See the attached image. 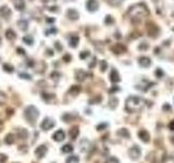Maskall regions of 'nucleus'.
<instances>
[{"label": "nucleus", "instance_id": "1", "mask_svg": "<svg viewBox=\"0 0 174 163\" xmlns=\"http://www.w3.org/2000/svg\"><path fill=\"white\" fill-rule=\"evenodd\" d=\"M127 14L132 18V22L137 24V23L142 22V20L145 16L149 14V10L144 3H136L129 8V10L127 11Z\"/></svg>", "mask_w": 174, "mask_h": 163}, {"label": "nucleus", "instance_id": "2", "mask_svg": "<svg viewBox=\"0 0 174 163\" xmlns=\"http://www.w3.org/2000/svg\"><path fill=\"white\" fill-rule=\"evenodd\" d=\"M145 101L140 97L137 96H131L126 99L125 102V109L129 113H135V112H139L143 110Z\"/></svg>", "mask_w": 174, "mask_h": 163}, {"label": "nucleus", "instance_id": "3", "mask_svg": "<svg viewBox=\"0 0 174 163\" xmlns=\"http://www.w3.org/2000/svg\"><path fill=\"white\" fill-rule=\"evenodd\" d=\"M39 116V111L35 106H28L24 110V118L25 120L30 123V125L34 126L36 124V121Z\"/></svg>", "mask_w": 174, "mask_h": 163}, {"label": "nucleus", "instance_id": "4", "mask_svg": "<svg viewBox=\"0 0 174 163\" xmlns=\"http://www.w3.org/2000/svg\"><path fill=\"white\" fill-rule=\"evenodd\" d=\"M129 156L131 157L132 160H138L140 158V156H142V150L139 148L137 145H134V146H132L131 148L129 149Z\"/></svg>", "mask_w": 174, "mask_h": 163}, {"label": "nucleus", "instance_id": "5", "mask_svg": "<svg viewBox=\"0 0 174 163\" xmlns=\"http://www.w3.org/2000/svg\"><path fill=\"white\" fill-rule=\"evenodd\" d=\"M56 125V122L53 121L52 119L50 118H46V119L43 120V122L40 123V129L43 131H49L51 129L52 127H55Z\"/></svg>", "mask_w": 174, "mask_h": 163}, {"label": "nucleus", "instance_id": "6", "mask_svg": "<svg viewBox=\"0 0 174 163\" xmlns=\"http://www.w3.org/2000/svg\"><path fill=\"white\" fill-rule=\"evenodd\" d=\"M47 151H48L47 146L46 145H40L35 149V156L37 157V159H43L46 156Z\"/></svg>", "mask_w": 174, "mask_h": 163}, {"label": "nucleus", "instance_id": "7", "mask_svg": "<svg viewBox=\"0 0 174 163\" xmlns=\"http://www.w3.org/2000/svg\"><path fill=\"white\" fill-rule=\"evenodd\" d=\"M147 30H148L149 36H151V37H156L159 34V27L154 23H148L147 24Z\"/></svg>", "mask_w": 174, "mask_h": 163}, {"label": "nucleus", "instance_id": "8", "mask_svg": "<svg viewBox=\"0 0 174 163\" xmlns=\"http://www.w3.org/2000/svg\"><path fill=\"white\" fill-rule=\"evenodd\" d=\"M12 14V12H11L10 8L8 7V5H2V7H0V16L1 18H3V19H9Z\"/></svg>", "mask_w": 174, "mask_h": 163}, {"label": "nucleus", "instance_id": "9", "mask_svg": "<svg viewBox=\"0 0 174 163\" xmlns=\"http://www.w3.org/2000/svg\"><path fill=\"white\" fill-rule=\"evenodd\" d=\"M86 8H87V10L90 11V12H94V11H96L99 8V3H98L97 0H88V1L86 2Z\"/></svg>", "mask_w": 174, "mask_h": 163}, {"label": "nucleus", "instance_id": "10", "mask_svg": "<svg viewBox=\"0 0 174 163\" xmlns=\"http://www.w3.org/2000/svg\"><path fill=\"white\" fill-rule=\"evenodd\" d=\"M111 50L113 51V53H116V54H120V53H124L126 51V47H125L123 44H115L114 46L111 47Z\"/></svg>", "mask_w": 174, "mask_h": 163}, {"label": "nucleus", "instance_id": "11", "mask_svg": "<svg viewBox=\"0 0 174 163\" xmlns=\"http://www.w3.org/2000/svg\"><path fill=\"white\" fill-rule=\"evenodd\" d=\"M52 138H53V140H56V141L60 143V141L64 140L65 133L62 131V129H58V131H57V132H55V134L52 135Z\"/></svg>", "mask_w": 174, "mask_h": 163}, {"label": "nucleus", "instance_id": "12", "mask_svg": "<svg viewBox=\"0 0 174 163\" xmlns=\"http://www.w3.org/2000/svg\"><path fill=\"white\" fill-rule=\"evenodd\" d=\"M138 137L142 139L144 143H149L150 141V135L146 129H140V131H139Z\"/></svg>", "mask_w": 174, "mask_h": 163}, {"label": "nucleus", "instance_id": "13", "mask_svg": "<svg viewBox=\"0 0 174 163\" xmlns=\"http://www.w3.org/2000/svg\"><path fill=\"white\" fill-rule=\"evenodd\" d=\"M66 16L69 18L70 20L76 21L80 18V14H79V12L75 10V9H69L68 12H66Z\"/></svg>", "mask_w": 174, "mask_h": 163}, {"label": "nucleus", "instance_id": "14", "mask_svg": "<svg viewBox=\"0 0 174 163\" xmlns=\"http://www.w3.org/2000/svg\"><path fill=\"white\" fill-rule=\"evenodd\" d=\"M5 37L9 41H14L16 39V34L12 28H9V30H5Z\"/></svg>", "mask_w": 174, "mask_h": 163}, {"label": "nucleus", "instance_id": "15", "mask_svg": "<svg viewBox=\"0 0 174 163\" xmlns=\"http://www.w3.org/2000/svg\"><path fill=\"white\" fill-rule=\"evenodd\" d=\"M14 8L18 11H23L25 9V2L24 0H13Z\"/></svg>", "mask_w": 174, "mask_h": 163}, {"label": "nucleus", "instance_id": "16", "mask_svg": "<svg viewBox=\"0 0 174 163\" xmlns=\"http://www.w3.org/2000/svg\"><path fill=\"white\" fill-rule=\"evenodd\" d=\"M35 69V71L37 72V73H43L44 71H45L46 69V64L44 63V62H41V61H39V62H35V65L33 66Z\"/></svg>", "mask_w": 174, "mask_h": 163}, {"label": "nucleus", "instance_id": "17", "mask_svg": "<svg viewBox=\"0 0 174 163\" xmlns=\"http://www.w3.org/2000/svg\"><path fill=\"white\" fill-rule=\"evenodd\" d=\"M16 25H18V27H19L21 30H23V32L27 30V28H28V22L26 20H19L16 22Z\"/></svg>", "mask_w": 174, "mask_h": 163}, {"label": "nucleus", "instance_id": "18", "mask_svg": "<svg viewBox=\"0 0 174 163\" xmlns=\"http://www.w3.org/2000/svg\"><path fill=\"white\" fill-rule=\"evenodd\" d=\"M139 64L143 68H148L151 64V60L148 57H142V58H139Z\"/></svg>", "mask_w": 174, "mask_h": 163}, {"label": "nucleus", "instance_id": "19", "mask_svg": "<svg viewBox=\"0 0 174 163\" xmlns=\"http://www.w3.org/2000/svg\"><path fill=\"white\" fill-rule=\"evenodd\" d=\"M86 76H87V73L83 70H77L76 73H75V78L77 80H81V82H83L86 78Z\"/></svg>", "mask_w": 174, "mask_h": 163}, {"label": "nucleus", "instance_id": "20", "mask_svg": "<svg viewBox=\"0 0 174 163\" xmlns=\"http://www.w3.org/2000/svg\"><path fill=\"white\" fill-rule=\"evenodd\" d=\"M110 79H111V82H113V83H118V82H120V80H121L119 73H118V71H116L115 69H113L112 71H111V74H110Z\"/></svg>", "mask_w": 174, "mask_h": 163}, {"label": "nucleus", "instance_id": "21", "mask_svg": "<svg viewBox=\"0 0 174 163\" xmlns=\"http://www.w3.org/2000/svg\"><path fill=\"white\" fill-rule=\"evenodd\" d=\"M79 134H80V129H79V126H73L69 132L70 137L72 139H76V137L79 136Z\"/></svg>", "mask_w": 174, "mask_h": 163}, {"label": "nucleus", "instance_id": "22", "mask_svg": "<svg viewBox=\"0 0 174 163\" xmlns=\"http://www.w3.org/2000/svg\"><path fill=\"white\" fill-rule=\"evenodd\" d=\"M79 41H80V38H79V36H76V35H73L71 38H70V41H69V45L70 47H72V48H76L77 47V45H79Z\"/></svg>", "mask_w": 174, "mask_h": 163}, {"label": "nucleus", "instance_id": "23", "mask_svg": "<svg viewBox=\"0 0 174 163\" xmlns=\"http://www.w3.org/2000/svg\"><path fill=\"white\" fill-rule=\"evenodd\" d=\"M5 143H7V145H13V143H15V136L11 133L8 134L5 138Z\"/></svg>", "mask_w": 174, "mask_h": 163}, {"label": "nucleus", "instance_id": "24", "mask_svg": "<svg viewBox=\"0 0 174 163\" xmlns=\"http://www.w3.org/2000/svg\"><path fill=\"white\" fill-rule=\"evenodd\" d=\"M28 136V133L25 129H18V137L20 139H26Z\"/></svg>", "mask_w": 174, "mask_h": 163}, {"label": "nucleus", "instance_id": "25", "mask_svg": "<svg viewBox=\"0 0 174 163\" xmlns=\"http://www.w3.org/2000/svg\"><path fill=\"white\" fill-rule=\"evenodd\" d=\"M85 143H86V139H83V140L81 141V143H80V147L82 148L81 150H82L83 152H86V151H88V150H89V147H90L89 141L87 143V145H85Z\"/></svg>", "mask_w": 174, "mask_h": 163}, {"label": "nucleus", "instance_id": "26", "mask_svg": "<svg viewBox=\"0 0 174 163\" xmlns=\"http://www.w3.org/2000/svg\"><path fill=\"white\" fill-rule=\"evenodd\" d=\"M61 151L63 153H70L73 151V146L72 145H70V143H66V145H64L62 148H61Z\"/></svg>", "mask_w": 174, "mask_h": 163}, {"label": "nucleus", "instance_id": "27", "mask_svg": "<svg viewBox=\"0 0 174 163\" xmlns=\"http://www.w3.org/2000/svg\"><path fill=\"white\" fill-rule=\"evenodd\" d=\"M118 135L119 136H121V137H125V138H129V131L127 129H121L118 131Z\"/></svg>", "mask_w": 174, "mask_h": 163}, {"label": "nucleus", "instance_id": "28", "mask_svg": "<svg viewBox=\"0 0 174 163\" xmlns=\"http://www.w3.org/2000/svg\"><path fill=\"white\" fill-rule=\"evenodd\" d=\"M23 41H24L25 44H27L28 46H32L33 43H34V38H33V36H30V35H26L23 37Z\"/></svg>", "mask_w": 174, "mask_h": 163}, {"label": "nucleus", "instance_id": "29", "mask_svg": "<svg viewBox=\"0 0 174 163\" xmlns=\"http://www.w3.org/2000/svg\"><path fill=\"white\" fill-rule=\"evenodd\" d=\"M65 163H80V158L77 156H71L66 159Z\"/></svg>", "mask_w": 174, "mask_h": 163}, {"label": "nucleus", "instance_id": "30", "mask_svg": "<svg viewBox=\"0 0 174 163\" xmlns=\"http://www.w3.org/2000/svg\"><path fill=\"white\" fill-rule=\"evenodd\" d=\"M2 69L5 70V72H7V73H13V71H14V68L9 63H5L2 65Z\"/></svg>", "mask_w": 174, "mask_h": 163}, {"label": "nucleus", "instance_id": "31", "mask_svg": "<svg viewBox=\"0 0 174 163\" xmlns=\"http://www.w3.org/2000/svg\"><path fill=\"white\" fill-rule=\"evenodd\" d=\"M81 91V87L80 86H72L71 89H70V94H72L73 96H76V95H79V93Z\"/></svg>", "mask_w": 174, "mask_h": 163}, {"label": "nucleus", "instance_id": "32", "mask_svg": "<svg viewBox=\"0 0 174 163\" xmlns=\"http://www.w3.org/2000/svg\"><path fill=\"white\" fill-rule=\"evenodd\" d=\"M110 5H112V7H118L120 5L122 2H123V0H106Z\"/></svg>", "mask_w": 174, "mask_h": 163}, {"label": "nucleus", "instance_id": "33", "mask_svg": "<svg viewBox=\"0 0 174 163\" xmlns=\"http://www.w3.org/2000/svg\"><path fill=\"white\" fill-rule=\"evenodd\" d=\"M7 95L3 93V91H1L0 90V106H3V104L7 102Z\"/></svg>", "mask_w": 174, "mask_h": 163}, {"label": "nucleus", "instance_id": "34", "mask_svg": "<svg viewBox=\"0 0 174 163\" xmlns=\"http://www.w3.org/2000/svg\"><path fill=\"white\" fill-rule=\"evenodd\" d=\"M107 68H108V63L106 62V61H100V69H101V71L102 72H104L106 70H107Z\"/></svg>", "mask_w": 174, "mask_h": 163}, {"label": "nucleus", "instance_id": "35", "mask_svg": "<svg viewBox=\"0 0 174 163\" xmlns=\"http://www.w3.org/2000/svg\"><path fill=\"white\" fill-rule=\"evenodd\" d=\"M104 163H120V162H119V160H118L116 158H114V157H111V158L108 159V160H107Z\"/></svg>", "mask_w": 174, "mask_h": 163}, {"label": "nucleus", "instance_id": "36", "mask_svg": "<svg viewBox=\"0 0 174 163\" xmlns=\"http://www.w3.org/2000/svg\"><path fill=\"white\" fill-rule=\"evenodd\" d=\"M55 97L53 95H50V94H46V93H44L43 94V99H45L46 101H48V99H52Z\"/></svg>", "mask_w": 174, "mask_h": 163}, {"label": "nucleus", "instance_id": "37", "mask_svg": "<svg viewBox=\"0 0 174 163\" xmlns=\"http://www.w3.org/2000/svg\"><path fill=\"white\" fill-rule=\"evenodd\" d=\"M20 77H22L23 79H32V76L30 74H26V73H20Z\"/></svg>", "mask_w": 174, "mask_h": 163}, {"label": "nucleus", "instance_id": "38", "mask_svg": "<svg viewBox=\"0 0 174 163\" xmlns=\"http://www.w3.org/2000/svg\"><path fill=\"white\" fill-rule=\"evenodd\" d=\"M7 156H5V154H2V153H1V154H0V163H5L7 162Z\"/></svg>", "mask_w": 174, "mask_h": 163}, {"label": "nucleus", "instance_id": "39", "mask_svg": "<svg viewBox=\"0 0 174 163\" xmlns=\"http://www.w3.org/2000/svg\"><path fill=\"white\" fill-rule=\"evenodd\" d=\"M88 55H89V52H88V51H83V52L80 54V58L81 59H85V58L88 57Z\"/></svg>", "mask_w": 174, "mask_h": 163}, {"label": "nucleus", "instance_id": "40", "mask_svg": "<svg viewBox=\"0 0 174 163\" xmlns=\"http://www.w3.org/2000/svg\"><path fill=\"white\" fill-rule=\"evenodd\" d=\"M162 75H163V72L161 71V69H158L156 71V76L157 77H162Z\"/></svg>", "mask_w": 174, "mask_h": 163}, {"label": "nucleus", "instance_id": "41", "mask_svg": "<svg viewBox=\"0 0 174 163\" xmlns=\"http://www.w3.org/2000/svg\"><path fill=\"white\" fill-rule=\"evenodd\" d=\"M138 48L139 49H142V50H145V49H147V48H148V45H147V43H143V44L139 46Z\"/></svg>", "mask_w": 174, "mask_h": 163}, {"label": "nucleus", "instance_id": "42", "mask_svg": "<svg viewBox=\"0 0 174 163\" xmlns=\"http://www.w3.org/2000/svg\"><path fill=\"white\" fill-rule=\"evenodd\" d=\"M55 47H56V48H57V50H58V51H61V50H62V46L60 45L59 41H56Z\"/></svg>", "mask_w": 174, "mask_h": 163}, {"label": "nucleus", "instance_id": "43", "mask_svg": "<svg viewBox=\"0 0 174 163\" xmlns=\"http://www.w3.org/2000/svg\"><path fill=\"white\" fill-rule=\"evenodd\" d=\"M63 61L70 62V61H71V55H70V54H65L64 57H63Z\"/></svg>", "mask_w": 174, "mask_h": 163}, {"label": "nucleus", "instance_id": "44", "mask_svg": "<svg viewBox=\"0 0 174 163\" xmlns=\"http://www.w3.org/2000/svg\"><path fill=\"white\" fill-rule=\"evenodd\" d=\"M16 52H18L19 54H25L24 49H23V48H21V47H19V48L16 49Z\"/></svg>", "mask_w": 174, "mask_h": 163}, {"label": "nucleus", "instance_id": "45", "mask_svg": "<svg viewBox=\"0 0 174 163\" xmlns=\"http://www.w3.org/2000/svg\"><path fill=\"white\" fill-rule=\"evenodd\" d=\"M168 127H169L171 131H174V120L173 121H171L169 123V125H168Z\"/></svg>", "mask_w": 174, "mask_h": 163}, {"label": "nucleus", "instance_id": "46", "mask_svg": "<svg viewBox=\"0 0 174 163\" xmlns=\"http://www.w3.org/2000/svg\"><path fill=\"white\" fill-rule=\"evenodd\" d=\"M49 33H53V34H55V33H57V30H56V28H51V30H47V32H46V34H47V35L49 34Z\"/></svg>", "mask_w": 174, "mask_h": 163}, {"label": "nucleus", "instance_id": "47", "mask_svg": "<svg viewBox=\"0 0 174 163\" xmlns=\"http://www.w3.org/2000/svg\"><path fill=\"white\" fill-rule=\"evenodd\" d=\"M111 22H112V18L110 15H108L107 19H106V23H111Z\"/></svg>", "mask_w": 174, "mask_h": 163}, {"label": "nucleus", "instance_id": "48", "mask_svg": "<svg viewBox=\"0 0 174 163\" xmlns=\"http://www.w3.org/2000/svg\"><path fill=\"white\" fill-rule=\"evenodd\" d=\"M57 9H58L57 7H50V8H49V11H51V12H52V11H58Z\"/></svg>", "mask_w": 174, "mask_h": 163}, {"label": "nucleus", "instance_id": "49", "mask_svg": "<svg viewBox=\"0 0 174 163\" xmlns=\"http://www.w3.org/2000/svg\"><path fill=\"white\" fill-rule=\"evenodd\" d=\"M47 52H48V55H52V54H53V51H52V50L51 49H47Z\"/></svg>", "mask_w": 174, "mask_h": 163}, {"label": "nucleus", "instance_id": "50", "mask_svg": "<svg viewBox=\"0 0 174 163\" xmlns=\"http://www.w3.org/2000/svg\"><path fill=\"white\" fill-rule=\"evenodd\" d=\"M163 109H164V110H171V107H170L169 104H168V106H164Z\"/></svg>", "mask_w": 174, "mask_h": 163}, {"label": "nucleus", "instance_id": "51", "mask_svg": "<svg viewBox=\"0 0 174 163\" xmlns=\"http://www.w3.org/2000/svg\"><path fill=\"white\" fill-rule=\"evenodd\" d=\"M47 22H49V23H51V22H52V23H53V22H55V19H47Z\"/></svg>", "mask_w": 174, "mask_h": 163}, {"label": "nucleus", "instance_id": "52", "mask_svg": "<svg viewBox=\"0 0 174 163\" xmlns=\"http://www.w3.org/2000/svg\"><path fill=\"white\" fill-rule=\"evenodd\" d=\"M3 129V123L0 121V132H1V129Z\"/></svg>", "mask_w": 174, "mask_h": 163}, {"label": "nucleus", "instance_id": "53", "mask_svg": "<svg viewBox=\"0 0 174 163\" xmlns=\"http://www.w3.org/2000/svg\"><path fill=\"white\" fill-rule=\"evenodd\" d=\"M0 44H1V37H0Z\"/></svg>", "mask_w": 174, "mask_h": 163}]
</instances>
